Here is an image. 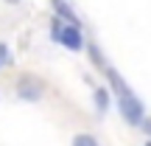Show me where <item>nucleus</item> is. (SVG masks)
Returning a JSON list of instances; mask_svg holds the SVG:
<instances>
[{"instance_id":"9b49d317","label":"nucleus","mask_w":151,"mask_h":146,"mask_svg":"<svg viewBox=\"0 0 151 146\" xmlns=\"http://www.w3.org/2000/svg\"><path fill=\"white\" fill-rule=\"evenodd\" d=\"M0 68H6V65H3V62H0Z\"/></svg>"},{"instance_id":"20e7f679","label":"nucleus","mask_w":151,"mask_h":146,"mask_svg":"<svg viewBox=\"0 0 151 146\" xmlns=\"http://www.w3.org/2000/svg\"><path fill=\"white\" fill-rule=\"evenodd\" d=\"M53 11H56V17H59V20L73 23V25H81V20L76 17V11H73L67 3H65V0H53Z\"/></svg>"},{"instance_id":"f8f14e48","label":"nucleus","mask_w":151,"mask_h":146,"mask_svg":"<svg viewBox=\"0 0 151 146\" xmlns=\"http://www.w3.org/2000/svg\"><path fill=\"white\" fill-rule=\"evenodd\" d=\"M146 146H151V143H146Z\"/></svg>"},{"instance_id":"7ed1b4c3","label":"nucleus","mask_w":151,"mask_h":146,"mask_svg":"<svg viewBox=\"0 0 151 146\" xmlns=\"http://www.w3.org/2000/svg\"><path fill=\"white\" fill-rule=\"evenodd\" d=\"M42 93H45V87H42L39 79H34V76H20V79H17V98H20V101L34 104V101L42 98Z\"/></svg>"},{"instance_id":"f257e3e1","label":"nucleus","mask_w":151,"mask_h":146,"mask_svg":"<svg viewBox=\"0 0 151 146\" xmlns=\"http://www.w3.org/2000/svg\"><path fill=\"white\" fill-rule=\"evenodd\" d=\"M106 76H109V81H112L115 96H118V110H120V115H123L129 124H140V121H143V101L129 90V87H126V81L120 79L112 68H106Z\"/></svg>"},{"instance_id":"0eeeda50","label":"nucleus","mask_w":151,"mask_h":146,"mask_svg":"<svg viewBox=\"0 0 151 146\" xmlns=\"http://www.w3.org/2000/svg\"><path fill=\"white\" fill-rule=\"evenodd\" d=\"M90 56H92V62H95V65H104V56H101V51H98L95 42H90Z\"/></svg>"},{"instance_id":"39448f33","label":"nucleus","mask_w":151,"mask_h":146,"mask_svg":"<svg viewBox=\"0 0 151 146\" xmlns=\"http://www.w3.org/2000/svg\"><path fill=\"white\" fill-rule=\"evenodd\" d=\"M106 107H109V93L104 90V87H98V90H95V110H98V113H104Z\"/></svg>"},{"instance_id":"9d476101","label":"nucleus","mask_w":151,"mask_h":146,"mask_svg":"<svg viewBox=\"0 0 151 146\" xmlns=\"http://www.w3.org/2000/svg\"><path fill=\"white\" fill-rule=\"evenodd\" d=\"M3 3H9V6H17V3H20V0H3Z\"/></svg>"},{"instance_id":"6e6552de","label":"nucleus","mask_w":151,"mask_h":146,"mask_svg":"<svg viewBox=\"0 0 151 146\" xmlns=\"http://www.w3.org/2000/svg\"><path fill=\"white\" fill-rule=\"evenodd\" d=\"M0 62H3V65H9V62H11V54H9V48H6L3 42H0Z\"/></svg>"},{"instance_id":"f03ea898","label":"nucleus","mask_w":151,"mask_h":146,"mask_svg":"<svg viewBox=\"0 0 151 146\" xmlns=\"http://www.w3.org/2000/svg\"><path fill=\"white\" fill-rule=\"evenodd\" d=\"M50 37L59 45H65L67 51H81L84 48V34H81V25H73V23H65L56 17L50 23Z\"/></svg>"},{"instance_id":"1a4fd4ad","label":"nucleus","mask_w":151,"mask_h":146,"mask_svg":"<svg viewBox=\"0 0 151 146\" xmlns=\"http://www.w3.org/2000/svg\"><path fill=\"white\" fill-rule=\"evenodd\" d=\"M140 124H143V126H146V132H148V135H151V121H148V118H143V121H140Z\"/></svg>"},{"instance_id":"423d86ee","label":"nucleus","mask_w":151,"mask_h":146,"mask_svg":"<svg viewBox=\"0 0 151 146\" xmlns=\"http://www.w3.org/2000/svg\"><path fill=\"white\" fill-rule=\"evenodd\" d=\"M73 146H101V143H98V141H95L92 135L81 132V135H76V138H73Z\"/></svg>"}]
</instances>
